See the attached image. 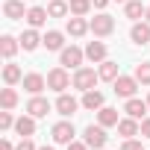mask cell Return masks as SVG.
<instances>
[{
  "instance_id": "1",
  "label": "cell",
  "mask_w": 150,
  "mask_h": 150,
  "mask_svg": "<svg viewBox=\"0 0 150 150\" xmlns=\"http://www.w3.org/2000/svg\"><path fill=\"white\" fill-rule=\"evenodd\" d=\"M97 80H100V74H94V68H80L77 74H74V88H80V91H91Z\"/></svg>"
},
{
  "instance_id": "2",
  "label": "cell",
  "mask_w": 150,
  "mask_h": 150,
  "mask_svg": "<svg viewBox=\"0 0 150 150\" xmlns=\"http://www.w3.org/2000/svg\"><path fill=\"white\" fill-rule=\"evenodd\" d=\"M47 86H50L53 91H59V94H62V91L71 86V77H68V71H65V68H53V71L47 74Z\"/></svg>"
},
{
  "instance_id": "3",
  "label": "cell",
  "mask_w": 150,
  "mask_h": 150,
  "mask_svg": "<svg viewBox=\"0 0 150 150\" xmlns=\"http://www.w3.org/2000/svg\"><path fill=\"white\" fill-rule=\"evenodd\" d=\"M88 30H91L94 35H109V33L115 30V18H112V15H97V18L88 21Z\"/></svg>"
},
{
  "instance_id": "4",
  "label": "cell",
  "mask_w": 150,
  "mask_h": 150,
  "mask_svg": "<svg viewBox=\"0 0 150 150\" xmlns=\"http://www.w3.org/2000/svg\"><path fill=\"white\" fill-rule=\"evenodd\" d=\"M112 86H115L112 91H115L118 97H127V100H129V97L135 94V88H138V80H135V77H118Z\"/></svg>"
},
{
  "instance_id": "5",
  "label": "cell",
  "mask_w": 150,
  "mask_h": 150,
  "mask_svg": "<svg viewBox=\"0 0 150 150\" xmlns=\"http://www.w3.org/2000/svg\"><path fill=\"white\" fill-rule=\"evenodd\" d=\"M86 144L94 147V150H103V147H106V129L88 124V127H86Z\"/></svg>"
},
{
  "instance_id": "6",
  "label": "cell",
  "mask_w": 150,
  "mask_h": 150,
  "mask_svg": "<svg viewBox=\"0 0 150 150\" xmlns=\"http://www.w3.org/2000/svg\"><path fill=\"white\" fill-rule=\"evenodd\" d=\"M74 124H68V121H59V124H53V141L56 144H71L74 141Z\"/></svg>"
},
{
  "instance_id": "7",
  "label": "cell",
  "mask_w": 150,
  "mask_h": 150,
  "mask_svg": "<svg viewBox=\"0 0 150 150\" xmlns=\"http://www.w3.org/2000/svg\"><path fill=\"white\" fill-rule=\"evenodd\" d=\"M83 50L80 47H65L62 53H59V62H62V68H80L83 65Z\"/></svg>"
},
{
  "instance_id": "8",
  "label": "cell",
  "mask_w": 150,
  "mask_h": 150,
  "mask_svg": "<svg viewBox=\"0 0 150 150\" xmlns=\"http://www.w3.org/2000/svg\"><path fill=\"white\" fill-rule=\"evenodd\" d=\"M56 109H59V115H65V118H71L74 112L80 109V103L74 100L71 94H65V91H62V94H59V100H56Z\"/></svg>"
},
{
  "instance_id": "9",
  "label": "cell",
  "mask_w": 150,
  "mask_h": 150,
  "mask_svg": "<svg viewBox=\"0 0 150 150\" xmlns=\"http://www.w3.org/2000/svg\"><path fill=\"white\" fill-rule=\"evenodd\" d=\"M27 112H30L33 118H44V115L50 112V103H47L44 97H38V94H35V97H33V100L27 103Z\"/></svg>"
},
{
  "instance_id": "10",
  "label": "cell",
  "mask_w": 150,
  "mask_h": 150,
  "mask_svg": "<svg viewBox=\"0 0 150 150\" xmlns=\"http://www.w3.org/2000/svg\"><path fill=\"white\" fill-rule=\"evenodd\" d=\"M15 132H18L21 138H30V135L35 132V121H33V115H24V118H18V121H15Z\"/></svg>"
},
{
  "instance_id": "11",
  "label": "cell",
  "mask_w": 150,
  "mask_h": 150,
  "mask_svg": "<svg viewBox=\"0 0 150 150\" xmlns=\"http://www.w3.org/2000/svg\"><path fill=\"white\" fill-rule=\"evenodd\" d=\"M44 86H47V80L41 77V74H27V77H24V88H27L30 94H38Z\"/></svg>"
},
{
  "instance_id": "12",
  "label": "cell",
  "mask_w": 150,
  "mask_h": 150,
  "mask_svg": "<svg viewBox=\"0 0 150 150\" xmlns=\"http://www.w3.org/2000/svg\"><path fill=\"white\" fill-rule=\"evenodd\" d=\"M86 59H91V62H103V59H106V44H103V41H88V47H86Z\"/></svg>"
},
{
  "instance_id": "13",
  "label": "cell",
  "mask_w": 150,
  "mask_h": 150,
  "mask_svg": "<svg viewBox=\"0 0 150 150\" xmlns=\"http://www.w3.org/2000/svg\"><path fill=\"white\" fill-rule=\"evenodd\" d=\"M147 109H150V106H147V103H141V100H135V97H129V100H127V106H124V112H127L129 118H135V121H138V118H144V112H147Z\"/></svg>"
},
{
  "instance_id": "14",
  "label": "cell",
  "mask_w": 150,
  "mask_h": 150,
  "mask_svg": "<svg viewBox=\"0 0 150 150\" xmlns=\"http://www.w3.org/2000/svg\"><path fill=\"white\" fill-rule=\"evenodd\" d=\"M129 38H132L135 44H147V41H150V24H132Z\"/></svg>"
},
{
  "instance_id": "15",
  "label": "cell",
  "mask_w": 150,
  "mask_h": 150,
  "mask_svg": "<svg viewBox=\"0 0 150 150\" xmlns=\"http://www.w3.org/2000/svg\"><path fill=\"white\" fill-rule=\"evenodd\" d=\"M97 74H100V80H106V83H115V80H118V62H109V59H103Z\"/></svg>"
},
{
  "instance_id": "16",
  "label": "cell",
  "mask_w": 150,
  "mask_h": 150,
  "mask_svg": "<svg viewBox=\"0 0 150 150\" xmlns=\"http://www.w3.org/2000/svg\"><path fill=\"white\" fill-rule=\"evenodd\" d=\"M97 121H100V127H118V109L103 106V109L97 112Z\"/></svg>"
},
{
  "instance_id": "17",
  "label": "cell",
  "mask_w": 150,
  "mask_h": 150,
  "mask_svg": "<svg viewBox=\"0 0 150 150\" xmlns=\"http://www.w3.org/2000/svg\"><path fill=\"white\" fill-rule=\"evenodd\" d=\"M118 132H121L124 138H132V135L141 132V127L135 124V118H124V121H118Z\"/></svg>"
},
{
  "instance_id": "18",
  "label": "cell",
  "mask_w": 150,
  "mask_h": 150,
  "mask_svg": "<svg viewBox=\"0 0 150 150\" xmlns=\"http://www.w3.org/2000/svg\"><path fill=\"white\" fill-rule=\"evenodd\" d=\"M47 18H50V15H47V9H41V6H33V9H27V21H30V27H41Z\"/></svg>"
},
{
  "instance_id": "19",
  "label": "cell",
  "mask_w": 150,
  "mask_h": 150,
  "mask_svg": "<svg viewBox=\"0 0 150 150\" xmlns=\"http://www.w3.org/2000/svg\"><path fill=\"white\" fill-rule=\"evenodd\" d=\"M3 12H6V18L18 21V18H24V3H21V0H6V3H3Z\"/></svg>"
},
{
  "instance_id": "20",
  "label": "cell",
  "mask_w": 150,
  "mask_h": 150,
  "mask_svg": "<svg viewBox=\"0 0 150 150\" xmlns=\"http://www.w3.org/2000/svg\"><path fill=\"white\" fill-rule=\"evenodd\" d=\"M124 15L135 21V18L147 15V9H144V3H141V0H127V6H124Z\"/></svg>"
},
{
  "instance_id": "21",
  "label": "cell",
  "mask_w": 150,
  "mask_h": 150,
  "mask_svg": "<svg viewBox=\"0 0 150 150\" xmlns=\"http://www.w3.org/2000/svg\"><path fill=\"white\" fill-rule=\"evenodd\" d=\"M83 106H86V109H103V94L94 91V88L86 91V94H83Z\"/></svg>"
},
{
  "instance_id": "22",
  "label": "cell",
  "mask_w": 150,
  "mask_h": 150,
  "mask_svg": "<svg viewBox=\"0 0 150 150\" xmlns=\"http://www.w3.org/2000/svg\"><path fill=\"white\" fill-rule=\"evenodd\" d=\"M41 41H44V38H38V33H35V30H27V33L21 35V47H24V50H35Z\"/></svg>"
},
{
  "instance_id": "23",
  "label": "cell",
  "mask_w": 150,
  "mask_h": 150,
  "mask_svg": "<svg viewBox=\"0 0 150 150\" xmlns=\"http://www.w3.org/2000/svg\"><path fill=\"white\" fill-rule=\"evenodd\" d=\"M41 44H44L47 50H65V47H62V44H65V41H62V33H56V30H50Z\"/></svg>"
},
{
  "instance_id": "24",
  "label": "cell",
  "mask_w": 150,
  "mask_h": 150,
  "mask_svg": "<svg viewBox=\"0 0 150 150\" xmlns=\"http://www.w3.org/2000/svg\"><path fill=\"white\" fill-rule=\"evenodd\" d=\"M15 50H18V41H15L12 35H3V38H0V53H3L6 59H12Z\"/></svg>"
},
{
  "instance_id": "25",
  "label": "cell",
  "mask_w": 150,
  "mask_h": 150,
  "mask_svg": "<svg viewBox=\"0 0 150 150\" xmlns=\"http://www.w3.org/2000/svg\"><path fill=\"white\" fill-rule=\"evenodd\" d=\"M68 9H71V6L65 3V0H50V6H47V15H50V18H62Z\"/></svg>"
},
{
  "instance_id": "26",
  "label": "cell",
  "mask_w": 150,
  "mask_h": 150,
  "mask_svg": "<svg viewBox=\"0 0 150 150\" xmlns=\"http://www.w3.org/2000/svg\"><path fill=\"white\" fill-rule=\"evenodd\" d=\"M15 103H18L15 88H3V91H0V106H3V109H15Z\"/></svg>"
},
{
  "instance_id": "27",
  "label": "cell",
  "mask_w": 150,
  "mask_h": 150,
  "mask_svg": "<svg viewBox=\"0 0 150 150\" xmlns=\"http://www.w3.org/2000/svg\"><path fill=\"white\" fill-rule=\"evenodd\" d=\"M135 80L141 86H150V62H138L135 65Z\"/></svg>"
},
{
  "instance_id": "28",
  "label": "cell",
  "mask_w": 150,
  "mask_h": 150,
  "mask_svg": "<svg viewBox=\"0 0 150 150\" xmlns=\"http://www.w3.org/2000/svg\"><path fill=\"white\" fill-rule=\"evenodd\" d=\"M86 30H88V24H86V21H83L80 15H77V18H71V21H68V33H71V35H83Z\"/></svg>"
},
{
  "instance_id": "29",
  "label": "cell",
  "mask_w": 150,
  "mask_h": 150,
  "mask_svg": "<svg viewBox=\"0 0 150 150\" xmlns=\"http://www.w3.org/2000/svg\"><path fill=\"white\" fill-rule=\"evenodd\" d=\"M3 80H6V86H15V83L21 80V68H18V65H6V68H3Z\"/></svg>"
},
{
  "instance_id": "30",
  "label": "cell",
  "mask_w": 150,
  "mask_h": 150,
  "mask_svg": "<svg viewBox=\"0 0 150 150\" xmlns=\"http://www.w3.org/2000/svg\"><path fill=\"white\" fill-rule=\"evenodd\" d=\"M68 6H71L74 15H80V18H83V15H88V9H91V0H71Z\"/></svg>"
},
{
  "instance_id": "31",
  "label": "cell",
  "mask_w": 150,
  "mask_h": 150,
  "mask_svg": "<svg viewBox=\"0 0 150 150\" xmlns=\"http://www.w3.org/2000/svg\"><path fill=\"white\" fill-rule=\"evenodd\" d=\"M12 124H15V121H12V115H9V109H6V112H0V127H3V129H9Z\"/></svg>"
},
{
  "instance_id": "32",
  "label": "cell",
  "mask_w": 150,
  "mask_h": 150,
  "mask_svg": "<svg viewBox=\"0 0 150 150\" xmlns=\"http://www.w3.org/2000/svg\"><path fill=\"white\" fill-rule=\"evenodd\" d=\"M121 150H144V147H141V141H132V138H127V141L121 144Z\"/></svg>"
},
{
  "instance_id": "33",
  "label": "cell",
  "mask_w": 150,
  "mask_h": 150,
  "mask_svg": "<svg viewBox=\"0 0 150 150\" xmlns=\"http://www.w3.org/2000/svg\"><path fill=\"white\" fill-rule=\"evenodd\" d=\"M15 150H35V144H33L30 138H21V144H18Z\"/></svg>"
},
{
  "instance_id": "34",
  "label": "cell",
  "mask_w": 150,
  "mask_h": 150,
  "mask_svg": "<svg viewBox=\"0 0 150 150\" xmlns=\"http://www.w3.org/2000/svg\"><path fill=\"white\" fill-rule=\"evenodd\" d=\"M141 138H150V118L141 121Z\"/></svg>"
},
{
  "instance_id": "35",
  "label": "cell",
  "mask_w": 150,
  "mask_h": 150,
  "mask_svg": "<svg viewBox=\"0 0 150 150\" xmlns=\"http://www.w3.org/2000/svg\"><path fill=\"white\" fill-rule=\"evenodd\" d=\"M68 150H88V144H80V141H71Z\"/></svg>"
},
{
  "instance_id": "36",
  "label": "cell",
  "mask_w": 150,
  "mask_h": 150,
  "mask_svg": "<svg viewBox=\"0 0 150 150\" xmlns=\"http://www.w3.org/2000/svg\"><path fill=\"white\" fill-rule=\"evenodd\" d=\"M91 3H94V6H97V9H103V6H106V3H109V0H91Z\"/></svg>"
},
{
  "instance_id": "37",
  "label": "cell",
  "mask_w": 150,
  "mask_h": 150,
  "mask_svg": "<svg viewBox=\"0 0 150 150\" xmlns=\"http://www.w3.org/2000/svg\"><path fill=\"white\" fill-rule=\"evenodd\" d=\"M0 150H15V147H12V141H3V144H0Z\"/></svg>"
},
{
  "instance_id": "38",
  "label": "cell",
  "mask_w": 150,
  "mask_h": 150,
  "mask_svg": "<svg viewBox=\"0 0 150 150\" xmlns=\"http://www.w3.org/2000/svg\"><path fill=\"white\" fill-rule=\"evenodd\" d=\"M38 150H56V147H38Z\"/></svg>"
},
{
  "instance_id": "39",
  "label": "cell",
  "mask_w": 150,
  "mask_h": 150,
  "mask_svg": "<svg viewBox=\"0 0 150 150\" xmlns=\"http://www.w3.org/2000/svg\"><path fill=\"white\" fill-rule=\"evenodd\" d=\"M147 24H150V9H147Z\"/></svg>"
},
{
  "instance_id": "40",
  "label": "cell",
  "mask_w": 150,
  "mask_h": 150,
  "mask_svg": "<svg viewBox=\"0 0 150 150\" xmlns=\"http://www.w3.org/2000/svg\"><path fill=\"white\" fill-rule=\"evenodd\" d=\"M115 3H127V0H115Z\"/></svg>"
},
{
  "instance_id": "41",
  "label": "cell",
  "mask_w": 150,
  "mask_h": 150,
  "mask_svg": "<svg viewBox=\"0 0 150 150\" xmlns=\"http://www.w3.org/2000/svg\"><path fill=\"white\" fill-rule=\"evenodd\" d=\"M147 106H150V97H147Z\"/></svg>"
}]
</instances>
